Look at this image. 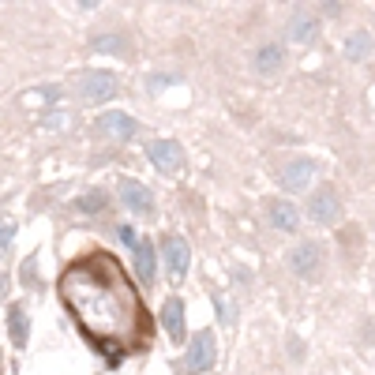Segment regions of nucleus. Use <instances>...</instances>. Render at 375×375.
<instances>
[{
  "mask_svg": "<svg viewBox=\"0 0 375 375\" xmlns=\"http://www.w3.org/2000/svg\"><path fill=\"white\" fill-rule=\"evenodd\" d=\"M60 300L87 334V342L109 360L143 349L150 338V315L132 278L109 252H87L68 263L60 274Z\"/></svg>",
  "mask_w": 375,
  "mask_h": 375,
  "instance_id": "1",
  "label": "nucleus"
},
{
  "mask_svg": "<svg viewBox=\"0 0 375 375\" xmlns=\"http://www.w3.org/2000/svg\"><path fill=\"white\" fill-rule=\"evenodd\" d=\"M214 360H218V342H214V334H210V331H199V334L188 342V353H184V360H180V372H184V375H199V372L214 368Z\"/></svg>",
  "mask_w": 375,
  "mask_h": 375,
  "instance_id": "2",
  "label": "nucleus"
},
{
  "mask_svg": "<svg viewBox=\"0 0 375 375\" xmlns=\"http://www.w3.org/2000/svg\"><path fill=\"white\" fill-rule=\"evenodd\" d=\"M289 267L297 278H304V281H315L319 274H323V248L319 244H297V248L289 252Z\"/></svg>",
  "mask_w": 375,
  "mask_h": 375,
  "instance_id": "3",
  "label": "nucleus"
},
{
  "mask_svg": "<svg viewBox=\"0 0 375 375\" xmlns=\"http://www.w3.org/2000/svg\"><path fill=\"white\" fill-rule=\"evenodd\" d=\"M338 214H342L338 191H334L331 184L315 188L312 199H308V218H312V222H319V225H331V222H338Z\"/></svg>",
  "mask_w": 375,
  "mask_h": 375,
  "instance_id": "4",
  "label": "nucleus"
},
{
  "mask_svg": "<svg viewBox=\"0 0 375 375\" xmlns=\"http://www.w3.org/2000/svg\"><path fill=\"white\" fill-rule=\"evenodd\" d=\"M79 94L87 98V102H109V98H116V79L113 71H87L83 79H79Z\"/></svg>",
  "mask_w": 375,
  "mask_h": 375,
  "instance_id": "5",
  "label": "nucleus"
},
{
  "mask_svg": "<svg viewBox=\"0 0 375 375\" xmlns=\"http://www.w3.org/2000/svg\"><path fill=\"white\" fill-rule=\"evenodd\" d=\"M150 166L158 173H177L180 166H184V146H180L177 139H158L150 143Z\"/></svg>",
  "mask_w": 375,
  "mask_h": 375,
  "instance_id": "6",
  "label": "nucleus"
},
{
  "mask_svg": "<svg viewBox=\"0 0 375 375\" xmlns=\"http://www.w3.org/2000/svg\"><path fill=\"white\" fill-rule=\"evenodd\" d=\"M312 177H315V162L312 158H289L286 166L278 169V180L289 191H304L308 184H312Z\"/></svg>",
  "mask_w": 375,
  "mask_h": 375,
  "instance_id": "7",
  "label": "nucleus"
},
{
  "mask_svg": "<svg viewBox=\"0 0 375 375\" xmlns=\"http://www.w3.org/2000/svg\"><path fill=\"white\" fill-rule=\"evenodd\" d=\"M166 267H169V278L173 281H184L188 274V244L180 241V236H166Z\"/></svg>",
  "mask_w": 375,
  "mask_h": 375,
  "instance_id": "8",
  "label": "nucleus"
},
{
  "mask_svg": "<svg viewBox=\"0 0 375 375\" xmlns=\"http://www.w3.org/2000/svg\"><path fill=\"white\" fill-rule=\"evenodd\" d=\"M121 199H124L128 210H135V214H154V195H150V188L139 184V180H124Z\"/></svg>",
  "mask_w": 375,
  "mask_h": 375,
  "instance_id": "9",
  "label": "nucleus"
},
{
  "mask_svg": "<svg viewBox=\"0 0 375 375\" xmlns=\"http://www.w3.org/2000/svg\"><path fill=\"white\" fill-rule=\"evenodd\" d=\"M8 338H12L15 349H23L26 338H30V319H26V304H8Z\"/></svg>",
  "mask_w": 375,
  "mask_h": 375,
  "instance_id": "10",
  "label": "nucleus"
},
{
  "mask_svg": "<svg viewBox=\"0 0 375 375\" xmlns=\"http://www.w3.org/2000/svg\"><path fill=\"white\" fill-rule=\"evenodd\" d=\"M162 323H166L173 342H184V300L169 297L166 304H162Z\"/></svg>",
  "mask_w": 375,
  "mask_h": 375,
  "instance_id": "11",
  "label": "nucleus"
},
{
  "mask_svg": "<svg viewBox=\"0 0 375 375\" xmlns=\"http://www.w3.org/2000/svg\"><path fill=\"white\" fill-rule=\"evenodd\" d=\"M98 128H102L105 135H113V139H132L135 135V116H128V113H102L98 116Z\"/></svg>",
  "mask_w": 375,
  "mask_h": 375,
  "instance_id": "12",
  "label": "nucleus"
},
{
  "mask_svg": "<svg viewBox=\"0 0 375 375\" xmlns=\"http://www.w3.org/2000/svg\"><path fill=\"white\" fill-rule=\"evenodd\" d=\"M289 38L297 45H312L319 38V19H315V15H308V12H297L289 19Z\"/></svg>",
  "mask_w": 375,
  "mask_h": 375,
  "instance_id": "13",
  "label": "nucleus"
},
{
  "mask_svg": "<svg viewBox=\"0 0 375 375\" xmlns=\"http://www.w3.org/2000/svg\"><path fill=\"white\" fill-rule=\"evenodd\" d=\"M270 225L281 233H297L300 229V214L293 203H270Z\"/></svg>",
  "mask_w": 375,
  "mask_h": 375,
  "instance_id": "14",
  "label": "nucleus"
},
{
  "mask_svg": "<svg viewBox=\"0 0 375 375\" xmlns=\"http://www.w3.org/2000/svg\"><path fill=\"white\" fill-rule=\"evenodd\" d=\"M281 64H286V49L281 45H259V53H255V68L263 71V76H274V71H281Z\"/></svg>",
  "mask_w": 375,
  "mask_h": 375,
  "instance_id": "15",
  "label": "nucleus"
},
{
  "mask_svg": "<svg viewBox=\"0 0 375 375\" xmlns=\"http://www.w3.org/2000/svg\"><path fill=\"white\" fill-rule=\"evenodd\" d=\"M154 241H139L135 244V270H139L143 281H154Z\"/></svg>",
  "mask_w": 375,
  "mask_h": 375,
  "instance_id": "16",
  "label": "nucleus"
},
{
  "mask_svg": "<svg viewBox=\"0 0 375 375\" xmlns=\"http://www.w3.org/2000/svg\"><path fill=\"white\" fill-rule=\"evenodd\" d=\"M368 53H372V34L368 30H356V34L345 38V57L349 60H364Z\"/></svg>",
  "mask_w": 375,
  "mask_h": 375,
  "instance_id": "17",
  "label": "nucleus"
},
{
  "mask_svg": "<svg viewBox=\"0 0 375 375\" xmlns=\"http://www.w3.org/2000/svg\"><path fill=\"white\" fill-rule=\"evenodd\" d=\"M76 207H79V210H87V214H98V210H105V207H109V195H105V191H87V195L79 199Z\"/></svg>",
  "mask_w": 375,
  "mask_h": 375,
  "instance_id": "18",
  "label": "nucleus"
},
{
  "mask_svg": "<svg viewBox=\"0 0 375 375\" xmlns=\"http://www.w3.org/2000/svg\"><path fill=\"white\" fill-rule=\"evenodd\" d=\"M12 241H15V222H12V218H0V259L8 255Z\"/></svg>",
  "mask_w": 375,
  "mask_h": 375,
  "instance_id": "19",
  "label": "nucleus"
},
{
  "mask_svg": "<svg viewBox=\"0 0 375 375\" xmlns=\"http://www.w3.org/2000/svg\"><path fill=\"white\" fill-rule=\"evenodd\" d=\"M34 270H38V255H30V259L23 263V286H26V289H38V278H34Z\"/></svg>",
  "mask_w": 375,
  "mask_h": 375,
  "instance_id": "20",
  "label": "nucleus"
},
{
  "mask_svg": "<svg viewBox=\"0 0 375 375\" xmlns=\"http://www.w3.org/2000/svg\"><path fill=\"white\" fill-rule=\"evenodd\" d=\"M121 241H124V244H139V241H135V233L128 229V225H124V229H121Z\"/></svg>",
  "mask_w": 375,
  "mask_h": 375,
  "instance_id": "21",
  "label": "nucleus"
}]
</instances>
